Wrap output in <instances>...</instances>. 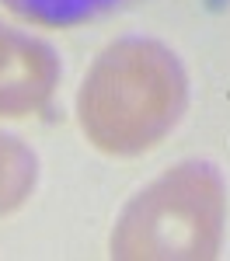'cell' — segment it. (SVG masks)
Returning <instances> with one entry per match:
<instances>
[{"label":"cell","instance_id":"obj_1","mask_svg":"<svg viewBox=\"0 0 230 261\" xmlns=\"http://www.w3.org/2000/svg\"><path fill=\"white\" fill-rule=\"evenodd\" d=\"M188 73L174 49L146 35L115 39L77 91L81 133L112 157L154 150L182 122Z\"/></svg>","mask_w":230,"mask_h":261},{"label":"cell","instance_id":"obj_3","mask_svg":"<svg viewBox=\"0 0 230 261\" xmlns=\"http://www.w3.org/2000/svg\"><path fill=\"white\" fill-rule=\"evenodd\" d=\"M60 84V56L42 39L0 24V119L42 112Z\"/></svg>","mask_w":230,"mask_h":261},{"label":"cell","instance_id":"obj_4","mask_svg":"<svg viewBox=\"0 0 230 261\" xmlns=\"http://www.w3.org/2000/svg\"><path fill=\"white\" fill-rule=\"evenodd\" d=\"M39 185V157L18 136L0 133V216H11Z\"/></svg>","mask_w":230,"mask_h":261},{"label":"cell","instance_id":"obj_5","mask_svg":"<svg viewBox=\"0 0 230 261\" xmlns=\"http://www.w3.org/2000/svg\"><path fill=\"white\" fill-rule=\"evenodd\" d=\"M122 0H4L7 11H14L21 21L45 24V28H70L84 24L115 11Z\"/></svg>","mask_w":230,"mask_h":261},{"label":"cell","instance_id":"obj_2","mask_svg":"<svg viewBox=\"0 0 230 261\" xmlns=\"http://www.w3.org/2000/svg\"><path fill=\"white\" fill-rule=\"evenodd\" d=\"M227 181L209 161H182L140 188L115 220L112 258L209 261L223 247Z\"/></svg>","mask_w":230,"mask_h":261}]
</instances>
